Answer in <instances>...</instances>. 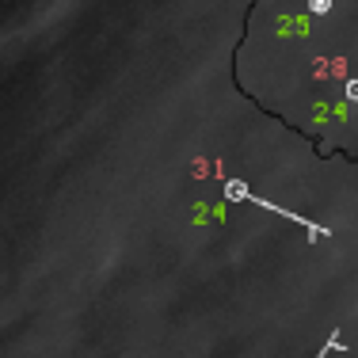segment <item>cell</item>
Here are the masks:
<instances>
[{
	"label": "cell",
	"mask_w": 358,
	"mask_h": 358,
	"mask_svg": "<svg viewBox=\"0 0 358 358\" xmlns=\"http://www.w3.org/2000/svg\"><path fill=\"white\" fill-rule=\"evenodd\" d=\"M343 96H347V99H358V76H355V80H347V84H343Z\"/></svg>",
	"instance_id": "277c9868"
},
{
	"label": "cell",
	"mask_w": 358,
	"mask_h": 358,
	"mask_svg": "<svg viewBox=\"0 0 358 358\" xmlns=\"http://www.w3.org/2000/svg\"><path fill=\"white\" fill-rule=\"evenodd\" d=\"M339 347H343V343H339V331H331V339H328V343L320 347V355H317V358H328L331 351H339Z\"/></svg>",
	"instance_id": "7a4b0ae2"
},
{
	"label": "cell",
	"mask_w": 358,
	"mask_h": 358,
	"mask_svg": "<svg viewBox=\"0 0 358 358\" xmlns=\"http://www.w3.org/2000/svg\"><path fill=\"white\" fill-rule=\"evenodd\" d=\"M309 12H317V15L331 12V0H309Z\"/></svg>",
	"instance_id": "3957f363"
},
{
	"label": "cell",
	"mask_w": 358,
	"mask_h": 358,
	"mask_svg": "<svg viewBox=\"0 0 358 358\" xmlns=\"http://www.w3.org/2000/svg\"><path fill=\"white\" fill-rule=\"evenodd\" d=\"M225 199H233V202H252V206H263V210H271V214H278V217H286V221H297V225H305L309 229V236H328V229H320V225H313V221H301V214H294V210H282V206H275V202H267V199H259V194H252L244 183H225Z\"/></svg>",
	"instance_id": "6da1fadb"
}]
</instances>
